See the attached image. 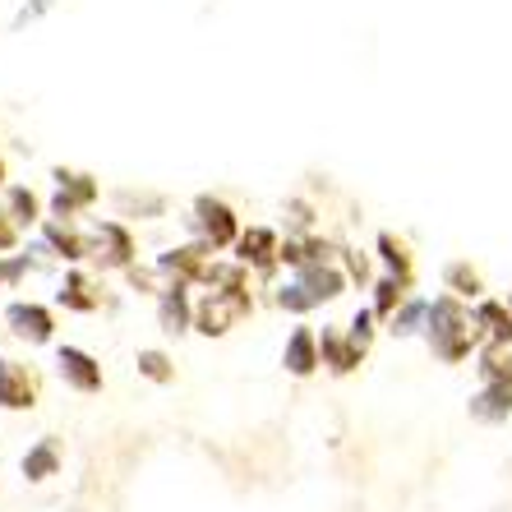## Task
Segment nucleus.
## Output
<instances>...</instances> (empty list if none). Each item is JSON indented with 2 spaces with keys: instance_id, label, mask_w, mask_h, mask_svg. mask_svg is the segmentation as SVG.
<instances>
[{
  "instance_id": "1",
  "label": "nucleus",
  "mask_w": 512,
  "mask_h": 512,
  "mask_svg": "<svg viewBox=\"0 0 512 512\" xmlns=\"http://www.w3.org/2000/svg\"><path fill=\"white\" fill-rule=\"evenodd\" d=\"M425 342H429V351H434V360H443V365H462V360H471L480 346H485L476 319H471V305L448 296V291L429 300Z\"/></svg>"
},
{
  "instance_id": "2",
  "label": "nucleus",
  "mask_w": 512,
  "mask_h": 512,
  "mask_svg": "<svg viewBox=\"0 0 512 512\" xmlns=\"http://www.w3.org/2000/svg\"><path fill=\"white\" fill-rule=\"evenodd\" d=\"M185 231H190V240H208L217 254H227V250H236L245 222L236 217V208H231L227 199L199 194V199L190 203V213H185Z\"/></svg>"
},
{
  "instance_id": "3",
  "label": "nucleus",
  "mask_w": 512,
  "mask_h": 512,
  "mask_svg": "<svg viewBox=\"0 0 512 512\" xmlns=\"http://www.w3.org/2000/svg\"><path fill=\"white\" fill-rule=\"evenodd\" d=\"M254 314V291H203L194 300V333L227 337Z\"/></svg>"
},
{
  "instance_id": "4",
  "label": "nucleus",
  "mask_w": 512,
  "mask_h": 512,
  "mask_svg": "<svg viewBox=\"0 0 512 512\" xmlns=\"http://www.w3.org/2000/svg\"><path fill=\"white\" fill-rule=\"evenodd\" d=\"M51 180H56V199H51V217H60V222H79V217L93 213L97 199H102V180L88 176V171L56 167V171H51Z\"/></svg>"
},
{
  "instance_id": "5",
  "label": "nucleus",
  "mask_w": 512,
  "mask_h": 512,
  "mask_svg": "<svg viewBox=\"0 0 512 512\" xmlns=\"http://www.w3.org/2000/svg\"><path fill=\"white\" fill-rule=\"evenodd\" d=\"M93 240H97L93 263L102 273H125V268L139 263V240H134V231L125 227L120 217H102L93 227Z\"/></svg>"
},
{
  "instance_id": "6",
  "label": "nucleus",
  "mask_w": 512,
  "mask_h": 512,
  "mask_svg": "<svg viewBox=\"0 0 512 512\" xmlns=\"http://www.w3.org/2000/svg\"><path fill=\"white\" fill-rule=\"evenodd\" d=\"M157 273L167 277V282H180V286H203V277H208V268L217 263V250L208 245V240H185V245H176V250L157 254Z\"/></svg>"
},
{
  "instance_id": "7",
  "label": "nucleus",
  "mask_w": 512,
  "mask_h": 512,
  "mask_svg": "<svg viewBox=\"0 0 512 512\" xmlns=\"http://www.w3.org/2000/svg\"><path fill=\"white\" fill-rule=\"evenodd\" d=\"M282 236H277L273 227H245L240 231V240H236V250H231V259H240L250 273H259V277H273L277 268H282Z\"/></svg>"
},
{
  "instance_id": "8",
  "label": "nucleus",
  "mask_w": 512,
  "mask_h": 512,
  "mask_svg": "<svg viewBox=\"0 0 512 512\" xmlns=\"http://www.w3.org/2000/svg\"><path fill=\"white\" fill-rule=\"evenodd\" d=\"M42 240L51 245V254L56 259H65V263H93V254H97V240H93V231H79V222H60V217H47L42 222Z\"/></svg>"
},
{
  "instance_id": "9",
  "label": "nucleus",
  "mask_w": 512,
  "mask_h": 512,
  "mask_svg": "<svg viewBox=\"0 0 512 512\" xmlns=\"http://www.w3.org/2000/svg\"><path fill=\"white\" fill-rule=\"evenodd\" d=\"M56 370L60 379L70 383L74 393H102V383H107V374H102V365H97V356H88L84 346H60L56 351Z\"/></svg>"
},
{
  "instance_id": "10",
  "label": "nucleus",
  "mask_w": 512,
  "mask_h": 512,
  "mask_svg": "<svg viewBox=\"0 0 512 512\" xmlns=\"http://www.w3.org/2000/svg\"><path fill=\"white\" fill-rule=\"evenodd\" d=\"M42 383L24 360H0V406L5 411H33Z\"/></svg>"
},
{
  "instance_id": "11",
  "label": "nucleus",
  "mask_w": 512,
  "mask_h": 512,
  "mask_svg": "<svg viewBox=\"0 0 512 512\" xmlns=\"http://www.w3.org/2000/svg\"><path fill=\"white\" fill-rule=\"evenodd\" d=\"M5 323H10L14 337H24L33 346H47L56 337V314L47 305H37V300H14L10 310H5Z\"/></svg>"
},
{
  "instance_id": "12",
  "label": "nucleus",
  "mask_w": 512,
  "mask_h": 512,
  "mask_svg": "<svg viewBox=\"0 0 512 512\" xmlns=\"http://www.w3.org/2000/svg\"><path fill=\"white\" fill-rule=\"evenodd\" d=\"M157 328H162L167 337L194 333V296H190V286H180V282L162 286V296H157Z\"/></svg>"
},
{
  "instance_id": "13",
  "label": "nucleus",
  "mask_w": 512,
  "mask_h": 512,
  "mask_svg": "<svg viewBox=\"0 0 512 512\" xmlns=\"http://www.w3.org/2000/svg\"><path fill=\"white\" fill-rule=\"evenodd\" d=\"M291 277H296L300 291L314 300V310L337 296H346V286H351V277L342 273V263H310V268H296Z\"/></svg>"
},
{
  "instance_id": "14",
  "label": "nucleus",
  "mask_w": 512,
  "mask_h": 512,
  "mask_svg": "<svg viewBox=\"0 0 512 512\" xmlns=\"http://www.w3.org/2000/svg\"><path fill=\"white\" fill-rule=\"evenodd\" d=\"M56 300L74 314H97L102 310V282H97L88 268H70L65 282H60V291H56Z\"/></svg>"
},
{
  "instance_id": "15",
  "label": "nucleus",
  "mask_w": 512,
  "mask_h": 512,
  "mask_svg": "<svg viewBox=\"0 0 512 512\" xmlns=\"http://www.w3.org/2000/svg\"><path fill=\"white\" fill-rule=\"evenodd\" d=\"M319 360L328 365V374H337V379H346V374L356 370L360 360H365V351H360L351 337H346V328H323L319 333Z\"/></svg>"
},
{
  "instance_id": "16",
  "label": "nucleus",
  "mask_w": 512,
  "mask_h": 512,
  "mask_svg": "<svg viewBox=\"0 0 512 512\" xmlns=\"http://www.w3.org/2000/svg\"><path fill=\"white\" fill-rule=\"evenodd\" d=\"M282 365H286V374H296V379H310V374L323 365V360H319V333H314L310 323H300L296 333L286 337Z\"/></svg>"
},
{
  "instance_id": "17",
  "label": "nucleus",
  "mask_w": 512,
  "mask_h": 512,
  "mask_svg": "<svg viewBox=\"0 0 512 512\" xmlns=\"http://www.w3.org/2000/svg\"><path fill=\"white\" fill-rule=\"evenodd\" d=\"M471 319H476L480 328V342H494V346H512V310H508V300H476L471 305Z\"/></svg>"
},
{
  "instance_id": "18",
  "label": "nucleus",
  "mask_w": 512,
  "mask_h": 512,
  "mask_svg": "<svg viewBox=\"0 0 512 512\" xmlns=\"http://www.w3.org/2000/svg\"><path fill=\"white\" fill-rule=\"evenodd\" d=\"M374 259L383 263V273L388 277H402L406 286H416V254H411V245H406L397 231H379V240H374Z\"/></svg>"
},
{
  "instance_id": "19",
  "label": "nucleus",
  "mask_w": 512,
  "mask_h": 512,
  "mask_svg": "<svg viewBox=\"0 0 512 512\" xmlns=\"http://www.w3.org/2000/svg\"><path fill=\"white\" fill-rule=\"evenodd\" d=\"M508 416H512L508 383H480V393L471 397V420H480V425H503Z\"/></svg>"
},
{
  "instance_id": "20",
  "label": "nucleus",
  "mask_w": 512,
  "mask_h": 512,
  "mask_svg": "<svg viewBox=\"0 0 512 512\" xmlns=\"http://www.w3.org/2000/svg\"><path fill=\"white\" fill-rule=\"evenodd\" d=\"M443 291L466 300V305H476V300H485V277H480V268L471 259H453L443 268Z\"/></svg>"
},
{
  "instance_id": "21",
  "label": "nucleus",
  "mask_w": 512,
  "mask_h": 512,
  "mask_svg": "<svg viewBox=\"0 0 512 512\" xmlns=\"http://www.w3.org/2000/svg\"><path fill=\"white\" fill-rule=\"evenodd\" d=\"M5 213L14 217V227H42V199H37L28 185H10L5 190Z\"/></svg>"
},
{
  "instance_id": "22",
  "label": "nucleus",
  "mask_w": 512,
  "mask_h": 512,
  "mask_svg": "<svg viewBox=\"0 0 512 512\" xmlns=\"http://www.w3.org/2000/svg\"><path fill=\"white\" fill-rule=\"evenodd\" d=\"M476 370H480V379H485V383H508V388H512V346L485 342L476 351Z\"/></svg>"
},
{
  "instance_id": "23",
  "label": "nucleus",
  "mask_w": 512,
  "mask_h": 512,
  "mask_svg": "<svg viewBox=\"0 0 512 512\" xmlns=\"http://www.w3.org/2000/svg\"><path fill=\"white\" fill-rule=\"evenodd\" d=\"M370 291H374V305H370V310L379 314V319H393V314L406 305V296H411V286H406L402 277H388V273L374 277Z\"/></svg>"
},
{
  "instance_id": "24",
  "label": "nucleus",
  "mask_w": 512,
  "mask_h": 512,
  "mask_svg": "<svg viewBox=\"0 0 512 512\" xmlns=\"http://www.w3.org/2000/svg\"><path fill=\"white\" fill-rule=\"evenodd\" d=\"M425 319H429V300L406 296V305L388 319V333L393 337H416V333H425Z\"/></svg>"
},
{
  "instance_id": "25",
  "label": "nucleus",
  "mask_w": 512,
  "mask_h": 512,
  "mask_svg": "<svg viewBox=\"0 0 512 512\" xmlns=\"http://www.w3.org/2000/svg\"><path fill=\"white\" fill-rule=\"evenodd\" d=\"M56 471H60V443L56 439H42L37 448H28V457H24L28 480H47V476H56Z\"/></svg>"
},
{
  "instance_id": "26",
  "label": "nucleus",
  "mask_w": 512,
  "mask_h": 512,
  "mask_svg": "<svg viewBox=\"0 0 512 512\" xmlns=\"http://www.w3.org/2000/svg\"><path fill=\"white\" fill-rule=\"evenodd\" d=\"M134 365H139V374L148 383H171V379H176V360H171L162 346H143Z\"/></svg>"
},
{
  "instance_id": "27",
  "label": "nucleus",
  "mask_w": 512,
  "mask_h": 512,
  "mask_svg": "<svg viewBox=\"0 0 512 512\" xmlns=\"http://www.w3.org/2000/svg\"><path fill=\"white\" fill-rule=\"evenodd\" d=\"M319 231V208L310 199H286V236H314Z\"/></svg>"
},
{
  "instance_id": "28",
  "label": "nucleus",
  "mask_w": 512,
  "mask_h": 512,
  "mask_svg": "<svg viewBox=\"0 0 512 512\" xmlns=\"http://www.w3.org/2000/svg\"><path fill=\"white\" fill-rule=\"evenodd\" d=\"M337 263H342V273L351 277V286H374V254H365V250H351V245H342V254H337Z\"/></svg>"
},
{
  "instance_id": "29",
  "label": "nucleus",
  "mask_w": 512,
  "mask_h": 512,
  "mask_svg": "<svg viewBox=\"0 0 512 512\" xmlns=\"http://www.w3.org/2000/svg\"><path fill=\"white\" fill-rule=\"evenodd\" d=\"M125 282H130L139 296H162L167 277L157 273V263H134V268H125Z\"/></svg>"
},
{
  "instance_id": "30",
  "label": "nucleus",
  "mask_w": 512,
  "mask_h": 512,
  "mask_svg": "<svg viewBox=\"0 0 512 512\" xmlns=\"http://www.w3.org/2000/svg\"><path fill=\"white\" fill-rule=\"evenodd\" d=\"M374 323H379V314L365 305V310H356L351 314V323H346V337L360 346V351H370V342H374Z\"/></svg>"
},
{
  "instance_id": "31",
  "label": "nucleus",
  "mask_w": 512,
  "mask_h": 512,
  "mask_svg": "<svg viewBox=\"0 0 512 512\" xmlns=\"http://www.w3.org/2000/svg\"><path fill=\"white\" fill-rule=\"evenodd\" d=\"M120 203H125V217L130 213H143V217L167 213V199H162V194H120Z\"/></svg>"
},
{
  "instance_id": "32",
  "label": "nucleus",
  "mask_w": 512,
  "mask_h": 512,
  "mask_svg": "<svg viewBox=\"0 0 512 512\" xmlns=\"http://www.w3.org/2000/svg\"><path fill=\"white\" fill-rule=\"evenodd\" d=\"M28 268H33L28 254H0V286H19Z\"/></svg>"
},
{
  "instance_id": "33",
  "label": "nucleus",
  "mask_w": 512,
  "mask_h": 512,
  "mask_svg": "<svg viewBox=\"0 0 512 512\" xmlns=\"http://www.w3.org/2000/svg\"><path fill=\"white\" fill-rule=\"evenodd\" d=\"M19 250V227H14V217L0 208V254H14Z\"/></svg>"
},
{
  "instance_id": "34",
  "label": "nucleus",
  "mask_w": 512,
  "mask_h": 512,
  "mask_svg": "<svg viewBox=\"0 0 512 512\" xmlns=\"http://www.w3.org/2000/svg\"><path fill=\"white\" fill-rule=\"evenodd\" d=\"M0 185H5V157H0Z\"/></svg>"
},
{
  "instance_id": "35",
  "label": "nucleus",
  "mask_w": 512,
  "mask_h": 512,
  "mask_svg": "<svg viewBox=\"0 0 512 512\" xmlns=\"http://www.w3.org/2000/svg\"><path fill=\"white\" fill-rule=\"evenodd\" d=\"M508 310H512V291H508Z\"/></svg>"
}]
</instances>
